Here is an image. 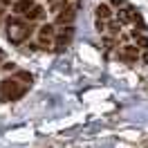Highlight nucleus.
Masks as SVG:
<instances>
[{
    "instance_id": "1",
    "label": "nucleus",
    "mask_w": 148,
    "mask_h": 148,
    "mask_svg": "<svg viewBox=\"0 0 148 148\" xmlns=\"http://www.w3.org/2000/svg\"><path fill=\"white\" fill-rule=\"evenodd\" d=\"M32 74L29 72H16V76H7L0 81V101H16L29 90Z\"/></svg>"
},
{
    "instance_id": "2",
    "label": "nucleus",
    "mask_w": 148,
    "mask_h": 148,
    "mask_svg": "<svg viewBox=\"0 0 148 148\" xmlns=\"http://www.w3.org/2000/svg\"><path fill=\"white\" fill-rule=\"evenodd\" d=\"M32 34H34V25H32V20L20 18L18 14H16V16H9V18H5V36H7V40H9L11 45H20V43H25Z\"/></svg>"
},
{
    "instance_id": "3",
    "label": "nucleus",
    "mask_w": 148,
    "mask_h": 148,
    "mask_svg": "<svg viewBox=\"0 0 148 148\" xmlns=\"http://www.w3.org/2000/svg\"><path fill=\"white\" fill-rule=\"evenodd\" d=\"M72 38H74V27L72 25H61V29H56V34H54V45L58 52H63L65 47L72 43Z\"/></svg>"
},
{
    "instance_id": "4",
    "label": "nucleus",
    "mask_w": 148,
    "mask_h": 148,
    "mask_svg": "<svg viewBox=\"0 0 148 148\" xmlns=\"http://www.w3.org/2000/svg\"><path fill=\"white\" fill-rule=\"evenodd\" d=\"M76 18V5H65L56 11V25H72Z\"/></svg>"
},
{
    "instance_id": "5",
    "label": "nucleus",
    "mask_w": 148,
    "mask_h": 148,
    "mask_svg": "<svg viewBox=\"0 0 148 148\" xmlns=\"http://www.w3.org/2000/svg\"><path fill=\"white\" fill-rule=\"evenodd\" d=\"M119 58L123 63H137L139 58V49L135 45H126L123 49H119Z\"/></svg>"
},
{
    "instance_id": "6",
    "label": "nucleus",
    "mask_w": 148,
    "mask_h": 148,
    "mask_svg": "<svg viewBox=\"0 0 148 148\" xmlns=\"http://www.w3.org/2000/svg\"><path fill=\"white\" fill-rule=\"evenodd\" d=\"M54 34H56L54 25H43V27L38 29V40H40V45L49 47V43L54 40Z\"/></svg>"
},
{
    "instance_id": "7",
    "label": "nucleus",
    "mask_w": 148,
    "mask_h": 148,
    "mask_svg": "<svg viewBox=\"0 0 148 148\" xmlns=\"http://www.w3.org/2000/svg\"><path fill=\"white\" fill-rule=\"evenodd\" d=\"M34 5H36L34 0H16V2H14V14H18V16L23 14V16H25Z\"/></svg>"
},
{
    "instance_id": "8",
    "label": "nucleus",
    "mask_w": 148,
    "mask_h": 148,
    "mask_svg": "<svg viewBox=\"0 0 148 148\" xmlns=\"http://www.w3.org/2000/svg\"><path fill=\"white\" fill-rule=\"evenodd\" d=\"M43 16H45V7H43V5H34V7L25 14V18H27V20H40Z\"/></svg>"
},
{
    "instance_id": "9",
    "label": "nucleus",
    "mask_w": 148,
    "mask_h": 148,
    "mask_svg": "<svg viewBox=\"0 0 148 148\" xmlns=\"http://www.w3.org/2000/svg\"><path fill=\"white\" fill-rule=\"evenodd\" d=\"M117 18H119L121 25H126V23H132V7H121L117 11Z\"/></svg>"
},
{
    "instance_id": "10",
    "label": "nucleus",
    "mask_w": 148,
    "mask_h": 148,
    "mask_svg": "<svg viewBox=\"0 0 148 148\" xmlns=\"http://www.w3.org/2000/svg\"><path fill=\"white\" fill-rule=\"evenodd\" d=\"M97 18H99V20H108V18H112L110 7H108V5H99V7H97Z\"/></svg>"
},
{
    "instance_id": "11",
    "label": "nucleus",
    "mask_w": 148,
    "mask_h": 148,
    "mask_svg": "<svg viewBox=\"0 0 148 148\" xmlns=\"http://www.w3.org/2000/svg\"><path fill=\"white\" fill-rule=\"evenodd\" d=\"M132 38L137 40V45H139V47L148 49V38L144 36V34H141V29H135V32H132Z\"/></svg>"
},
{
    "instance_id": "12",
    "label": "nucleus",
    "mask_w": 148,
    "mask_h": 148,
    "mask_svg": "<svg viewBox=\"0 0 148 148\" xmlns=\"http://www.w3.org/2000/svg\"><path fill=\"white\" fill-rule=\"evenodd\" d=\"M65 5H67L65 0H56V2H52V11H54V14H56V11H58V9H63Z\"/></svg>"
},
{
    "instance_id": "13",
    "label": "nucleus",
    "mask_w": 148,
    "mask_h": 148,
    "mask_svg": "<svg viewBox=\"0 0 148 148\" xmlns=\"http://www.w3.org/2000/svg\"><path fill=\"white\" fill-rule=\"evenodd\" d=\"M119 29H121V23L117 25V23H110V32L112 34H119Z\"/></svg>"
},
{
    "instance_id": "14",
    "label": "nucleus",
    "mask_w": 148,
    "mask_h": 148,
    "mask_svg": "<svg viewBox=\"0 0 148 148\" xmlns=\"http://www.w3.org/2000/svg\"><path fill=\"white\" fill-rule=\"evenodd\" d=\"M112 5H114V7H121V5H126V0H112Z\"/></svg>"
},
{
    "instance_id": "15",
    "label": "nucleus",
    "mask_w": 148,
    "mask_h": 148,
    "mask_svg": "<svg viewBox=\"0 0 148 148\" xmlns=\"http://www.w3.org/2000/svg\"><path fill=\"white\" fill-rule=\"evenodd\" d=\"M2 16H5V11H2V2H0V23H2Z\"/></svg>"
},
{
    "instance_id": "16",
    "label": "nucleus",
    "mask_w": 148,
    "mask_h": 148,
    "mask_svg": "<svg viewBox=\"0 0 148 148\" xmlns=\"http://www.w3.org/2000/svg\"><path fill=\"white\" fill-rule=\"evenodd\" d=\"M0 2H2V5H11L14 0H0Z\"/></svg>"
},
{
    "instance_id": "17",
    "label": "nucleus",
    "mask_w": 148,
    "mask_h": 148,
    "mask_svg": "<svg viewBox=\"0 0 148 148\" xmlns=\"http://www.w3.org/2000/svg\"><path fill=\"white\" fill-rule=\"evenodd\" d=\"M2 58H5V52H2V47H0V61H2Z\"/></svg>"
},
{
    "instance_id": "18",
    "label": "nucleus",
    "mask_w": 148,
    "mask_h": 148,
    "mask_svg": "<svg viewBox=\"0 0 148 148\" xmlns=\"http://www.w3.org/2000/svg\"><path fill=\"white\" fill-rule=\"evenodd\" d=\"M144 61H146V63H148V52H146V54H144Z\"/></svg>"
},
{
    "instance_id": "19",
    "label": "nucleus",
    "mask_w": 148,
    "mask_h": 148,
    "mask_svg": "<svg viewBox=\"0 0 148 148\" xmlns=\"http://www.w3.org/2000/svg\"><path fill=\"white\" fill-rule=\"evenodd\" d=\"M47 2H56V0H47Z\"/></svg>"
}]
</instances>
